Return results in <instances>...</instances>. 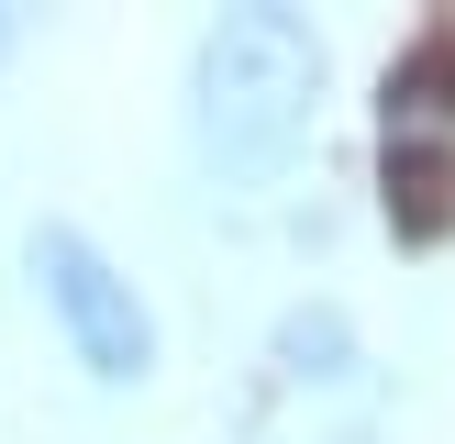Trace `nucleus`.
<instances>
[{"label": "nucleus", "instance_id": "3", "mask_svg": "<svg viewBox=\"0 0 455 444\" xmlns=\"http://www.w3.org/2000/svg\"><path fill=\"white\" fill-rule=\"evenodd\" d=\"M22 256H34V289H44V311H56L67 355H78L100 389H133V377H156V322H145V300H133V278H123V266H111L89 234L44 222Z\"/></svg>", "mask_w": 455, "mask_h": 444}, {"label": "nucleus", "instance_id": "1", "mask_svg": "<svg viewBox=\"0 0 455 444\" xmlns=\"http://www.w3.org/2000/svg\"><path fill=\"white\" fill-rule=\"evenodd\" d=\"M323 123V34L278 0H244L189 56V145L222 189H267Z\"/></svg>", "mask_w": 455, "mask_h": 444}, {"label": "nucleus", "instance_id": "2", "mask_svg": "<svg viewBox=\"0 0 455 444\" xmlns=\"http://www.w3.org/2000/svg\"><path fill=\"white\" fill-rule=\"evenodd\" d=\"M378 178L400 234H455V34L411 44L378 89Z\"/></svg>", "mask_w": 455, "mask_h": 444}, {"label": "nucleus", "instance_id": "4", "mask_svg": "<svg viewBox=\"0 0 455 444\" xmlns=\"http://www.w3.org/2000/svg\"><path fill=\"white\" fill-rule=\"evenodd\" d=\"M0 44H12V12H0Z\"/></svg>", "mask_w": 455, "mask_h": 444}]
</instances>
